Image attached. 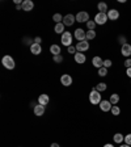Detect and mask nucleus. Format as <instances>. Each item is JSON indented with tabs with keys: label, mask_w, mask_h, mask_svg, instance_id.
I'll list each match as a JSON object with an SVG mask.
<instances>
[{
	"label": "nucleus",
	"mask_w": 131,
	"mask_h": 147,
	"mask_svg": "<svg viewBox=\"0 0 131 147\" xmlns=\"http://www.w3.org/2000/svg\"><path fill=\"white\" fill-rule=\"evenodd\" d=\"M126 74H127V76L131 79V67H130V68H127V70H126Z\"/></svg>",
	"instance_id": "nucleus-38"
},
{
	"label": "nucleus",
	"mask_w": 131,
	"mask_h": 147,
	"mask_svg": "<svg viewBox=\"0 0 131 147\" xmlns=\"http://www.w3.org/2000/svg\"><path fill=\"white\" fill-rule=\"evenodd\" d=\"M50 53L53 54L54 56H55V55H60V53H62L60 46H58V45H51V46H50Z\"/></svg>",
	"instance_id": "nucleus-19"
},
{
	"label": "nucleus",
	"mask_w": 131,
	"mask_h": 147,
	"mask_svg": "<svg viewBox=\"0 0 131 147\" xmlns=\"http://www.w3.org/2000/svg\"><path fill=\"white\" fill-rule=\"evenodd\" d=\"M121 53L123 56H131V45L126 44L121 47Z\"/></svg>",
	"instance_id": "nucleus-14"
},
{
	"label": "nucleus",
	"mask_w": 131,
	"mask_h": 147,
	"mask_svg": "<svg viewBox=\"0 0 131 147\" xmlns=\"http://www.w3.org/2000/svg\"><path fill=\"white\" fill-rule=\"evenodd\" d=\"M113 66V62L110 59H105L104 60V67L105 68H109V67H112Z\"/></svg>",
	"instance_id": "nucleus-30"
},
{
	"label": "nucleus",
	"mask_w": 131,
	"mask_h": 147,
	"mask_svg": "<svg viewBox=\"0 0 131 147\" xmlns=\"http://www.w3.org/2000/svg\"><path fill=\"white\" fill-rule=\"evenodd\" d=\"M92 63H93V66L97 67V68H101V67H104V60L101 59L100 56H94L93 59H92Z\"/></svg>",
	"instance_id": "nucleus-18"
},
{
	"label": "nucleus",
	"mask_w": 131,
	"mask_h": 147,
	"mask_svg": "<svg viewBox=\"0 0 131 147\" xmlns=\"http://www.w3.org/2000/svg\"><path fill=\"white\" fill-rule=\"evenodd\" d=\"M67 50H68V53L70 54H76V46H70V47H67Z\"/></svg>",
	"instance_id": "nucleus-34"
},
{
	"label": "nucleus",
	"mask_w": 131,
	"mask_h": 147,
	"mask_svg": "<svg viewBox=\"0 0 131 147\" xmlns=\"http://www.w3.org/2000/svg\"><path fill=\"white\" fill-rule=\"evenodd\" d=\"M96 22H94V20L93 21H91V20H89V21L87 22V26H88V30H94V28H96Z\"/></svg>",
	"instance_id": "nucleus-28"
},
{
	"label": "nucleus",
	"mask_w": 131,
	"mask_h": 147,
	"mask_svg": "<svg viewBox=\"0 0 131 147\" xmlns=\"http://www.w3.org/2000/svg\"><path fill=\"white\" fill-rule=\"evenodd\" d=\"M53 20L56 22V24H60V22L63 21V16L60 15V13H55V15L53 16Z\"/></svg>",
	"instance_id": "nucleus-25"
},
{
	"label": "nucleus",
	"mask_w": 131,
	"mask_h": 147,
	"mask_svg": "<svg viewBox=\"0 0 131 147\" xmlns=\"http://www.w3.org/2000/svg\"><path fill=\"white\" fill-rule=\"evenodd\" d=\"M89 101H91L93 105H97V104L101 103V93L96 89H92L91 93H89Z\"/></svg>",
	"instance_id": "nucleus-2"
},
{
	"label": "nucleus",
	"mask_w": 131,
	"mask_h": 147,
	"mask_svg": "<svg viewBox=\"0 0 131 147\" xmlns=\"http://www.w3.org/2000/svg\"><path fill=\"white\" fill-rule=\"evenodd\" d=\"M104 147H114V146H113L112 143H106V144H105V146H104Z\"/></svg>",
	"instance_id": "nucleus-40"
},
{
	"label": "nucleus",
	"mask_w": 131,
	"mask_h": 147,
	"mask_svg": "<svg viewBox=\"0 0 131 147\" xmlns=\"http://www.w3.org/2000/svg\"><path fill=\"white\" fill-rule=\"evenodd\" d=\"M118 41H119V44L123 46V45H126V41H127V40H126V37H123V36H119V37H118Z\"/></svg>",
	"instance_id": "nucleus-33"
},
{
	"label": "nucleus",
	"mask_w": 131,
	"mask_h": 147,
	"mask_svg": "<svg viewBox=\"0 0 131 147\" xmlns=\"http://www.w3.org/2000/svg\"><path fill=\"white\" fill-rule=\"evenodd\" d=\"M16 9H17V11L22 9V4H19V5H16Z\"/></svg>",
	"instance_id": "nucleus-39"
},
{
	"label": "nucleus",
	"mask_w": 131,
	"mask_h": 147,
	"mask_svg": "<svg viewBox=\"0 0 131 147\" xmlns=\"http://www.w3.org/2000/svg\"><path fill=\"white\" fill-rule=\"evenodd\" d=\"M60 81H62V84L64 85V87H70V85L72 84V78L71 75H68V74H64V75H62V78H60Z\"/></svg>",
	"instance_id": "nucleus-12"
},
{
	"label": "nucleus",
	"mask_w": 131,
	"mask_h": 147,
	"mask_svg": "<svg viewBox=\"0 0 131 147\" xmlns=\"http://www.w3.org/2000/svg\"><path fill=\"white\" fill-rule=\"evenodd\" d=\"M72 34L70 33V32H64L62 34V45L63 46H67V47H70V46H72Z\"/></svg>",
	"instance_id": "nucleus-4"
},
{
	"label": "nucleus",
	"mask_w": 131,
	"mask_h": 147,
	"mask_svg": "<svg viewBox=\"0 0 131 147\" xmlns=\"http://www.w3.org/2000/svg\"><path fill=\"white\" fill-rule=\"evenodd\" d=\"M119 147H130V146H128V144H126V143H125V144H121V146H119Z\"/></svg>",
	"instance_id": "nucleus-42"
},
{
	"label": "nucleus",
	"mask_w": 131,
	"mask_h": 147,
	"mask_svg": "<svg viewBox=\"0 0 131 147\" xmlns=\"http://www.w3.org/2000/svg\"><path fill=\"white\" fill-rule=\"evenodd\" d=\"M49 103H50V97H49V95H46V93L39 95V97H38V104H41V105L46 107Z\"/></svg>",
	"instance_id": "nucleus-13"
},
{
	"label": "nucleus",
	"mask_w": 131,
	"mask_h": 147,
	"mask_svg": "<svg viewBox=\"0 0 131 147\" xmlns=\"http://www.w3.org/2000/svg\"><path fill=\"white\" fill-rule=\"evenodd\" d=\"M96 38V32L94 30H88L87 32V41H91Z\"/></svg>",
	"instance_id": "nucleus-26"
},
{
	"label": "nucleus",
	"mask_w": 131,
	"mask_h": 147,
	"mask_svg": "<svg viewBox=\"0 0 131 147\" xmlns=\"http://www.w3.org/2000/svg\"><path fill=\"white\" fill-rule=\"evenodd\" d=\"M125 143L128 144V146H131V134L125 135Z\"/></svg>",
	"instance_id": "nucleus-32"
},
{
	"label": "nucleus",
	"mask_w": 131,
	"mask_h": 147,
	"mask_svg": "<svg viewBox=\"0 0 131 147\" xmlns=\"http://www.w3.org/2000/svg\"><path fill=\"white\" fill-rule=\"evenodd\" d=\"M112 114L113 116H119V113H121V109H119V107H117V105H113V108H112Z\"/></svg>",
	"instance_id": "nucleus-27"
},
{
	"label": "nucleus",
	"mask_w": 131,
	"mask_h": 147,
	"mask_svg": "<svg viewBox=\"0 0 131 147\" xmlns=\"http://www.w3.org/2000/svg\"><path fill=\"white\" fill-rule=\"evenodd\" d=\"M98 11L100 13H108V4L106 3H98Z\"/></svg>",
	"instance_id": "nucleus-24"
},
{
	"label": "nucleus",
	"mask_w": 131,
	"mask_h": 147,
	"mask_svg": "<svg viewBox=\"0 0 131 147\" xmlns=\"http://www.w3.org/2000/svg\"><path fill=\"white\" fill-rule=\"evenodd\" d=\"M113 141L116 142V143H118V144H121L122 142L125 141V137L121 134V133H117V134H114V137H113Z\"/></svg>",
	"instance_id": "nucleus-21"
},
{
	"label": "nucleus",
	"mask_w": 131,
	"mask_h": 147,
	"mask_svg": "<svg viewBox=\"0 0 131 147\" xmlns=\"http://www.w3.org/2000/svg\"><path fill=\"white\" fill-rule=\"evenodd\" d=\"M53 59H54V62L55 63H62L63 62V56L62 55H55Z\"/></svg>",
	"instance_id": "nucleus-31"
},
{
	"label": "nucleus",
	"mask_w": 131,
	"mask_h": 147,
	"mask_svg": "<svg viewBox=\"0 0 131 147\" xmlns=\"http://www.w3.org/2000/svg\"><path fill=\"white\" fill-rule=\"evenodd\" d=\"M109 101L112 103V105H117V104L119 103V95H118V93H113V95H110Z\"/></svg>",
	"instance_id": "nucleus-22"
},
{
	"label": "nucleus",
	"mask_w": 131,
	"mask_h": 147,
	"mask_svg": "<svg viewBox=\"0 0 131 147\" xmlns=\"http://www.w3.org/2000/svg\"><path fill=\"white\" fill-rule=\"evenodd\" d=\"M74 58H75V62L79 63V64H83V63H85V60H87V56L83 53H76Z\"/></svg>",
	"instance_id": "nucleus-16"
},
{
	"label": "nucleus",
	"mask_w": 131,
	"mask_h": 147,
	"mask_svg": "<svg viewBox=\"0 0 131 147\" xmlns=\"http://www.w3.org/2000/svg\"><path fill=\"white\" fill-rule=\"evenodd\" d=\"M106 15H108V19L112 20V21H116V20L119 19V11L118 9H110V11H108Z\"/></svg>",
	"instance_id": "nucleus-10"
},
{
	"label": "nucleus",
	"mask_w": 131,
	"mask_h": 147,
	"mask_svg": "<svg viewBox=\"0 0 131 147\" xmlns=\"http://www.w3.org/2000/svg\"><path fill=\"white\" fill-rule=\"evenodd\" d=\"M123 64H125L126 68H130V67H131V58H127V59L125 60V63H123Z\"/></svg>",
	"instance_id": "nucleus-35"
},
{
	"label": "nucleus",
	"mask_w": 131,
	"mask_h": 147,
	"mask_svg": "<svg viewBox=\"0 0 131 147\" xmlns=\"http://www.w3.org/2000/svg\"><path fill=\"white\" fill-rule=\"evenodd\" d=\"M25 45H30V46H31V45H33V41H31L30 38H29V40H26V38H25Z\"/></svg>",
	"instance_id": "nucleus-37"
},
{
	"label": "nucleus",
	"mask_w": 131,
	"mask_h": 147,
	"mask_svg": "<svg viewBox=\"0 0 131 147\" xmlns=\"http://www.w3.org/2000/svg\"><path fill=\"white\" fill-rule=\"evenodd\" d=\"M88 49H89V42H88L87 40L80 41V42H78V45H76L78 53H84V51H87Z\"/></svg>",
	"instance_id": "nucleus-5"
},
{
	"label": "nucleus",
	"mask_w": 131,
	"mask_h": 147,
	"mask_svg": "<svg viewBox=\"0 0 131 147\" xmlns=\"http://www.w3.org/2000/svg\"><path fill=\"white\" fill-rule=\"evenodd\" d=\"M41 42H42L41 37H35V38H34V44H39V45H41Z\"/></svg>",
	"instance_id": "nucleus-36"
},
{
	"label": "nucleus",
	"mask_w": 131,
	"mask_h": 147,
	"mask_svg": "<svg viewBox=\"0 0 131 147\" xmlns=\"http://www.w3.org/2000/svg\"><path fill=\"white\" fill-rule=\"evenodd\" d=\"M112 108H113V105L109 100H102L100 103V109L102 110V112H110Z\"/></svg>",
	"instance_id": "nucleus-9"
},
{
	"label": "nucleus",
	"mask_w": 131,
	"mask_h": 147,
	"mask_svg": "<svg viewBox=\"0 0 131 147\" xmlns=\"http://www.w3.org/2000/svg\"><path fill=\"white\" fill-rule=\"evenodd\" d=\"M64 24L63 22H60V24H55V28H54V30H55L56 34H63L64 33Z\"/></svg>",
	"instance_id": "nucleus-20"
},
{
	"label": "nucleus",
	"mask_w": 131,
	"mask_h": 147,
	"mask_svg": "<svg viewBox=\"0 0 131 147\" xmlns=\"http://www.w3.org/2000/svg\"><path fill=\"white\" fill-rule=\"evenodd\" d=\"M94 89L98 92H104L108 89V85H106V83H98V84H96V87H94Z\"/></svg>",
	"instance_id": "nucleus-23"
},
{
	"label": "nucleus",
	"mask_w": 131,
	"mask_h": 147,
	"mask_svg": "<svg viewBox=\"0 0 131 147\" xmlns=\"http://www.w3.org/2000/svg\"><path fill=\"white\" fill-rule=\"evenodd\" d=\"M75 22H76V16H74V15H66L63 17V24L66 26H72Z\"/></svg>",
	"instance_id": "nucleus-7"
},
{
	"label": "nucleus",
	"mask_w": 131,
	"mask_h": 147,
	"mask_svg": "<svg viewBox=\"0 0 131 147\" xmlns=\"http://www.w3.org/2000/svg\"><path fill=\"white\" fill-rule=\"evenodd\" d=\"M75 38L80 42V41H84V40H87V32H84L81 28H79V29H76L75 30Z\"/></svg>",
	"instance_id": "nucleus-8"
},
{
	"label": "nucleus",
	"mask_w": 131,
	"mask_h": 147,
	"mask_svg": "<svg viewBox=\"0 0 131 147\" xmlns=\"http://www.w3.org/2000/svg\"><path fill=\"white\" fill-rule=\"evenodd\" d=\"M98 75L100 76H106L108 75V68H105V67H101V68H98Z\"/></svg>",
	"instance_id": "nucleus-29"
},
{
	"label": "nucleus",
	"mask_w": 131,
	"mask_h": 147,
	"mask_svg": "<svg viewBox=\"0 0 131 147\" xmlns=\"http://www.w3.org/2000/svg\"><path fill=\"white\" fill-rule=\"evenodd\" d=\"M51 147H60V146L58 143H53V144H51Z\"/></svg>",
	"instance_id": "nucleus-41"
},
{
	"label": "nucleus",
	"mask_w": 131,
	"mask_h": 147,
	"mask_svg": "<svg viewBox=\"0 0 131 147\" xmlns=\"http://www.w3.org/2000/svg\"><path fill=\"white\" fill-rule=\"evenodd\" d=\"M33 8H34V3H33L31 0H24V1H22V11L30 12Z\"/></svg>",
	"instance_id": "nucleus-11"
},
{
	"label": "nucleus",
	"mask_w": 131,
	"mask_h": 147,
	"mask_svg": "<svg viewBox=\"0 0 131 147\" xmlns=\"http://www.w3.org/2000/svg\"><path fill=\"white\" fill-rule=\"evenodd\" d=\"M1 63H3V66L5 67L7 70H13L15 68V59H13L11 55H4L3 59H1Z\"/></svg>",
	"instance_id": "nucleus-1"
},
{
	"label": "nucleus",
	"mask_w": 131,
	"mask_h": 147,
	"mask_svg": "<svg viewBox=\"0 0 131 147\" xmlns=\"http://www.w3.org/2000/svg\"><path fill=\"white\" fill-rule=\"evenodd\" d=\"M89 21V13L85 11H81L76 15V22H88Z\"/></svg>",
	"instance_id": "nucleus-6"
},
{
	"label": "nucleus",
	"mask_w": 131,
	"mask_h": 147,
	"mask_svg": "<svg viewBox=\"0 0 131 147\" xmlns=\"http://www.w3.org/2000/svg\"><path fill=\"white\" fill-rule=\"evenodd\" d=\"M30 51H31V54H34V55H39V54L42 53V47H41L39 44H33L30 46Z\"/></svg>",
	"instance_id": "nucleus-15"
},
{
	"label": "nucleus",
	"mask_w": 131,
	"mask_h": 147,
	"mask_svg": "<svg viewBox=\"0 0 131 147\" xmlns=\"http://www.w3.org/2000/svg\"><path fill=\"white\" fill-rule=\"evenodd\" d=\"M33 112H34V114H35L37 117L43 116V114H45V107H43V105H41V104H38L37 107L33 109Z\"/></svg>",
	"instance_id": "nucleus-17"
},
{
	"label": "nucleus",
	"mask_w": 131,
	"mask_h": 147,
	"mask_svg": "<svg viewBox=\"0 0 131 147\" xmlns=\"http://www.w3.org/2000/svg\"><path fill=\"white\" fill-rule=\"evenodd\" d=\"M108 15L106 13H97L96 16H94V22H96L97 25H105L106 22H108Z\"/></svg>",
	"instance_id": "nucleus-3"
}]
</instances>
